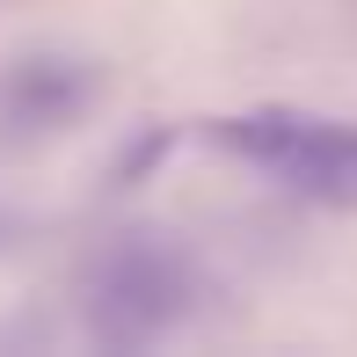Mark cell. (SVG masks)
I'll return each instance as SVG.
<instances>
[{"instance_id":"1","label":"cell","mask_w":357,"mask_h":357,"mask_svg":"<svg viewBox=\"0 0 357 357\" xmlns=\"http://www.w3.org/2000/svg\"><path fill=\"white\" fill-rule=\"evenodd\" d=\"M212 146L270 168L314 204H357V124L314 109H241L212 117Z\"/></svg>"},{"instance_id":"2","label":"cell","mask_w":357,"mask_h":357,"mask_svg":"<svg viewBox=\"0 0 357 357\" xmlns=\"http://www.w3.org/2000/svg\"><path fill=\"white\" fill-rule=\"evenodd\" d=\"M95 102V66L88 59H8L0 66V139H44V132H66L80 109Z\"/></svg>"},{"instance_id":"3","label":"cell","mask_w":357,"mask_h":357,"mask_svg":"<svg viewBox=\"0 0 357 357\" xmlns=\"http://www.w3.org/2000/svg\"><path fill=\"white\" fill-rule=\"evenodd\" d=\"M175 299H183V284L160 255H117L95 284V314L109 335H146L160 314H175Z\"/></svg>"}]
</instances>
